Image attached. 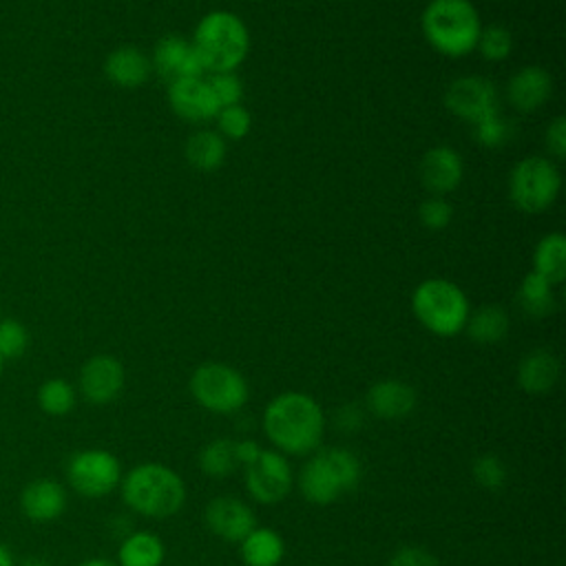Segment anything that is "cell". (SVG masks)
Wrapping results in <instances>:
<instances>
[{
    "label": "cell",
    "instance_id": "6da1fadb",
    "mask_svg": "<svg viewBox=\"0 0 566 566\" xmlns=\"http://www.w3.org/2000/svg\"><path fill=\"white\" fill-rule=\"evenodd\" d=\"M325 418L318 402L305 394L287 391L276 396L263 416V431L285 453H310L318 447Z\"/></svg>",
    "mask_w": 566,
    "mask_h": 566
},
{
    "label": "cell",
    "instance_id": "7a4b0ae2",
    "mask_svg": "<svg viewBox=\"0 0 566 566\" xmlns=\"http://www.w3.org/2000/svg\"><path fill=\"white\" fill-rule=\"evenodd\" d=\"M190 44L206 73L234 71L248 55L250 33L239 15L217 9L199 20Z\"/></svg>",
    "mask_w": 566,
    "mask_h": 566
},
{
    "label": "cell",
    "instance_id": "3957f363",
    "mask_svg": "<svg viewBox=\"0 0 566 566\" xmlns=\"http://www.w3.org/2000/svg\"><path fill=\"white\" fill-rule=\"evenodd\" d=\"M427 42L447 57H462L475 49L482 22L471 0H431L420 18Z\"/></svg>",
    "mask_w": 566,
    "mask_h": 566
},
{
    "label": "cell",
    "instance_id": "277c9868",
    "mask_svg": "<svg viewBox=\"0 0 566 566\" xmlns=\"http://www.w3.org/2000/svg\"><path fill=\"white\" fill-rule=\"evenodd\" d=\"M124 502L146 517H170L186 500L181 478L161 464H139L122 482Z\"/></svg>",
    "mask_w": 566,
    "mask_h": 566
},
{
    "label": "cell",
    "instance_id": "5b68a950",
    "mask_svg": "<svg viewBox=\"0 0 566 566\" xmlns=\"http://www.w3.org/2000/svg\"><path fill=\"white\" fill-rule=\"evenodd\" d=\"M411 310L431 334L455 336L469 318V298L453 281L427 279L413 290Z\"/></svg>",
    "mask_w": 566,
    "mask_h": 566
},
{
    "label": "cell",
    "instance_id": "8992f818",
    "mask_svg": "<svg viewBox=\"0 0 566 566\" xmlns=\"http://www.w3.org/2000/svg\"><path fill=\"white\" fill-rule=\"evenodd\" d=\"M562 175L557 166L542 155L520 159L509 175V199L522 212H542L559 195Z\"/></svg>",
    "mask_w": 566,
    "mask_h": 566
},
{
    "label": "cell",
    "instance_id": "52a82bcc",
    "mask_svg": "<svg viewBox=\"0 0 566 566\" xmlns=\"http://www.w3.org/2000/svg\"><path fill=\"white\" fill-rule=\"evenodd\" d=\"M190 394L195 400L214 413H232L248 400L245 378L230 365L206 363L190 376Z\"/></svg>",
    "mask_w": 566,
    "mask_h": 566
},
{
    "label": "cell",
    "instance_id": "ba28073f",
    "mask_svg": "<svg viewBox=\"0 0 566 566\" xmlns=\"http://www.w3.org/2000/svg\"><path fill=\"white\" fill-rule=\"evenodd\" d=\"M66 478L75 493L84 497H102L119 482V462L104 449H84L69 458Z\"/></svg>",
    "mask_w": 566,
    "mask_h": 566
},
{
    "label": "cell",
    "instance_id": "9c48e42d",
    "mask_svg": "<svg viewBox=\"0 0 566 566\" xmlns=\"http://www.w3.org/2000/svg\"><path fill=\"white\" fill-rule=\"evenodd\" d=\"M442 102L449 113L469 122L471 126L480 119L497 113V91L489 77L482 75H462L455 77L444 95Z\"/></svg>",
    "mask_w": 566,
    "mask_h": 566
},
{
    "label": "cell",
    "instance_id": "30bf717a",
    "mask_svg": "<svg viewBox=\"0 0 566 566\" xmlns=\"http://www.w3.org/2000/svg\"><path fill=\"white\" fill-rule=\"evenodd\" d=\"M245 486L250 495L263 504L281 502L292 489V471L285 458L276 451H261L245 467Z\"/></svg>",
    "mask_w": 566,
    "mask_h": 566
},
{
    "label": "cell",
    "instance_id": "8fae6325",
    "mask_svg": "<svg viewBox=\"0 0 566 566\" xmlns=\"http://www.w3.org/2000/svg\"><path fill=\"white\" fill-rule=\"evenodd\" d=\"M150 66L168 84L186 77H203L206 73L192 44L181 35L159 38L155 42Z\"/></svg>",
    "mask_w": 566,
    "mask_h": 566
},
{
    "label": "cell",
    "instance_id": "7c38bea8",
    "mask_svg": "<svg viewBox=\"0 0 566 566\" xmlns=\"http://www.w3.org/2000/svg\"><path fill=\"white\" fill-rule=\"evenodd\" d=\"M124 387V367L115 356H91L80 369V391L93 405H106L119 396Z\"/></svg>",
    "mask_w": 566,
    "mask_h": 566
},
{
    "label": "cell",
    "instance_id": "4fadbf2b",
    "mask_svg": "<svg viewBox=\"0 0 566 566\" xmlns=\"http://www.w3.org/2000/svg\"><path fill=\"white\" fill-rule=\"evenodd\" d=\"M168 104L186 122L214 119L219 104L203 77H186L168 84Z\"/></svg>",
    "mask_w": 566,
    "mask_h": 566
},
{
    "label": "cell",
    "instance_id": "5bb4252c",
    "mask_svg": "<svg viewBox=\"0 0 566 566\" xmlns=\"http://www.w3.org/2000/svg\"><path fill=\"white\" fill-rule=\"evenodd\" d=\"M208 528L228 542H241L252 528H256L254 513L237 497L221 495L206 506Z\"/></svg>",
    "mask_w": 566,
    "mask_h": 566
},
{
    "label": "cell",
    "instance_id": "9a60e30c",
    "mask_svg": "<svg viewBox=\"0 0 566 566\" xmlns=\"http://www.w3.org/2000/svg\"><path fill=\"white\" fill-rule=\"evenodd\" d=\"M464 164L455 148L433 146L420 159V181L433 195H447L462 181Z\"/></svg>",
    "mask_w": 566,
    "mask_h": 566
},
{
    "label": "cell",
    "instance_id": "2e32d148",
    "mask_svg": "<svg viewBox=\"0 0 566 566\" xmlns=\"http://www.w3.org/2000/svg\"><path fill=\"white\" fill-rule=\"evenodd\" d=\"M20 509L31 522H53L66 509V491L49 478L31 480L20 493Z\"/></svg>",
    "mask_w": 566,
    "mask_h": 566
},
{
    "label": "cell",
    "instance_id": "e0dca14e",
    "mask_svg": "<svg viewBox=\"0 0 566 566\" xmlns=\"http://www.w3.org/2000/svg\"><path fill=\"white\" fill-rule=\"evenodd\" d=\"M553 93V77L542 66H522L511 75L506 86V97L520 113H531L539 108Z\"/></svg>",
    "mask_w": 566,
    "mask_h": 566
},
{
    "label": "cell",
    "instance_id": "ac0fdd59",
    "mask_svg": "<svg viewBox=\"0 0 566 566\" xmlns=\"http://www.w3.org/2000/svg\"><path fill=\"white\" fill-rule=\"evenodd\" d=\"M150 57L139 51L137 46L124 44L111 51L104 60V73L106 77L122 88H135L142 86L150 75Z\"/></svg>",
    "mask_w": 566,
    "mask_h": 566
},
{
    "label": "cell",
    "instance_id": "d6986e66",
    "mask_svg": "<svg viewBox=\"0 0 566 566\" xmlns=\"http://www.w3.org/2000/svg\"><path fill=\"white\" fill-rule=\"evenodd\" d=\"M367 407L380 418H402L416 407V391L400 380H380L369 387Z\"/></svg>",
    "mask_w": 566,
    "mask_h": 566
},
{
    "label": "cell",
    "instance_id": "ffe728a7",
    "mask_svg": "<svg viewBox=\"0 0 566 566\" xmlns=\"http://www.w3.org/2000/svg\"><path fill=\"white\" fill-rule=\"evenodd\" d=\"M557 378H559V360L548 349L528 352L517 367V380L522 389L528 394L551 391Z\"/></svg>",
    "mask_w": 566,
    "mask_h": 566
},
{
    "label": "cell",
    "instance_id": "44dd1931",
    "mask_svg": "<svg viewBox=\"0 0 566 566\" xmlns=\"http://www.w3.org/2000/svg\"><path fill=\"white\" fill-rule=\"evenodd\" d=\"M533 272L557 285L566 276V237L562 232L544 234L533 252Z\"/></svg>",
    "mask_w": 566,
    "mask_h": 566
},
{
    "label": "cell",
    "instance_id": "7402d4cb",
    "mask_svg": "<svg viewBox=\"0 0 566 566\" xmlns=\"http://www.w3.org/2000/svg\"><path fill=\"white\" fill-rule=\"evenodd\" d=\"M186 161L201 172L217 170L226 159V139L217 130H197L186 142Z\"/></svg>",
    "mask_w": 566,
    "mask_h": 566
},
{
    "label": "cell",
    "instance_id": "603a6c76",
    "mask_svg": "<svg viewBox=\"0 0 566 566\" xmlns=\"http://www.w3.org/2000/svg\"><path fill=\"white\" fill-rule=\"evenodd\" d=\"M301 493L305 495V500H310L314 504H329L336 497H340V493H345V491L340 489L334 473L327 469V464L316 453L301 471Z\"/></svg>",
    "mask_w": 566,
    "mask_h": 566
},
{
    "label": "cell",
    "instance_id": "cb8c5ba5",
    "mask_svg": "<svg viewBox=\"0 0 566 566\" xmlns=\"http://www.w3.org/2000/svg\"><path fill=\"white\" fill-rule=\"evenodd\" d=\"M283 553V539L272 528H252L241 539V559L245 566H276Z\"/></svg>",
    "mask_w": 566,
    "mask_h": 566
},
{
    "label": "cell",
    "instance_id": "d4e9b609",
    "mask_svg": "<svg viewBox=\"0 0 566 566\" xmlns=\"http://www.w3.org/2000/svg\"><path fill=\"white\" fill-rule=\"evenodd\" d=\"M464 327L471 340L480 345H491L506 336L509 316L500 305H482L475 314H469Z\"/></svg>",
    "mask_w": 566,
    "mask_h": 566
},
{
    "label": "cell",
    "instance_id": "484cf974",
    "mask_svg": "<svg viewBox=\"0 0 566 566\" xmlns=\"http://www.w3.org/2000/svg\"><path fill=\"white\" fill-rule=\"evenodd\" d=\"M517 303L524 310V314L533 318L548 316L555 312V294H553V283H548L544 276L537 272H528L517 290Z\"/></svg>",
    "mask_w": 566,
    "mask_h": 566
},
{
    "label": "cell",
    "instance_id": "4316f807",
    "mask_svg": "<svg viewBox=\"0 0 566 566\" xmlns=\"http://www.w3.org/2000/svg\"><path fill=\"white\" fill-rule=\"evenodd\" d=\"M164 544L150 533H133L119 546V566H161Z\"/></svg>",
    "mask_w": 566,
    "mask_h": 566
},
{
    "label": "cell",
    "instance_id": "83f0119b",
    "mask_svg": "<svg viewBox=\"0 0 566 566\" xmlns=\"http://www.w3.org/2000/svg\"><path fill=\"white\" fill-rule=\"evenodd\" d=\"M38 407L49 416H66L75 407V389L64 378H49L38 389Z\"/></svg>",
    "mask_w": 566,
    "mask_h": 566
},
{
    "label": "cell",
    "instance_id": "f1b7e54d",
    "mask_svg": "<svg viewBox=\"0 0 566 566\" xmlns=\"http://www.w3.org/2000/svg\"><path fill=\"white\" fill-rule=\"evenodd\" d=\"M234 442L232 440H214L203 447L199 455V467L210 478H223L237 469Z\"/></svg>",
    "mask_w": 566,
    "mask_h": 566
},
{
    "label": "cell",
    "instance_id": "f546056e",
    "mask_svg": "<svg viewBox=\"0 0 566 566\" xmlns=\"http://www.w3.org/2000/svg\"><path fill=\"white\" fill-rule=\"evenodd\" d=\"M321 460L327 464V469L334 473L343 491H349L360 480V462L358 458L347 449H323L318 451Z\"/></svg>",
    "mask_w": 566,
    "mask_h": 566
},
{
    "label": "cell",
    "instance_id": "4dcf8cb0",
    "mask_svg": "<svg viewBox=\"0 0 566 566\" xmlns=\"http://www.w3.org/2000/svg\"><path fill=\"white\" fill-rule=\"evenodd\" d=\"M475 49L480 51V55L489 62H502L511 55L513 51V35L506 27L502 24H489L480 29Z\"/></svg>",
    "mask_w": 566,
    "mask_h": 566
},
{
    "label": "cell",
    "instance_id": "1f68e13d",
    "mask_svg": "<svg viewBox=\"0 0 566 566\" xmlns=\"http://www.w3.org/2000/svg\"><path fill=\"white\" fill-rule=\"evenodd\" d=\"M29 347V332L15 318H0V358H20Z\"/></svg>",
    "mask_w": 566,
    "mask_h": 566
},
{
    "label": "cell",
    "instance_id": "d6a6232c",
    "mask_svg": "<svg viewBox=\"0 0 566 566\" xmlns=\"http://www.w3.org/2000/svg\"><path fill=\"white\" fill-rule=\"evenodd\" d=\"M214 119H217V133L226 139H241V137H245L248 135V130H250V124H252V119H250V113H248V108H243L241 104H232V106H221L219 111H217V115H214Z\"/></svg>",
    "mask_w": 566,
    "mask_h": 566
},
{
    "label": "cell",
    "instance_id": "836d02e7",
    "mask_svg": "<svg viewBox=\"0 0 566 566\" xmlns=\"http://www.w3.org/2000/svg\"><path fill=\"white\" fill-rule=\"evenodd\" d=\"M473 137L486 148H500L511 139V124L497 111L473 124Z\"/></svg>",
    "mask_w": 566,
    "mask_h": 566
},
{
    "label": "cell",
    "instance_id": "e575fe53",
    "mask_svg": "<svg viewBox=\"0 0 566 566\" xmlns=\"http://www.w3.org/2000/svg\"><path fill=\"white\" fill-rule=\"evenodd\" d=\"M219 108L221 106H232V104H241L243 97V84L239 80V75L234 71H221V73H210V77L206 80Z\"/></svg>",
    "mask_w": 566,
    "mask_h": 566
},
{
    "label": "cell",
    "instance_id": "d590c367",
    "mask_svg": "<svg viewBox=\"0 0 566 566\" xmlns=\"http://www.w3.org/2000/svg\"><path fill=\"white\" fill-rule=\"evenodd\" d=\"M451 217H453L451 203H449L444 197H440V195H433V197L424 199V201L420 203V208H418V219H420V223H422L424 228H429V230H442V228H447L449 221H451Z\"/></svg>",
    "mask_w": 566,
    "mask_h": 566
},
{
    "label": "cell",
    "instance_id": "8d00e7d4",
    "mask_svg": "<svg viewBox=\"0 0 566 566\" xmlns=\"http://www.w3.org/2000/svg\"><path fill=\"white\" fill-rule=\"evenodd\" d=\"M473 478L478 484H482L484 489L497 491L502 489V484L506 482V469L500 462V458L495 455H482L473 462Z\"/></svg>",
    "mask_w": 566,
    "mask_h": 566
},
{
    "label": "cell",
    "instance_id": "74e56055",
    "mask_svg": "<svg viewBox=\"0 0 566 566\" xmlns=\"http://www.w3.org/2000/svg\"><path fill=\"white\" fill-rule=\"evenodd\" d=\"M389 566H440V564H438V559L431 553H427L422 548L409 546V548H400L391 557Z\"/></svg>",
    "mask_w": 566,
    "mask_h": 566
},
{
    "label": "cell",
    "instance_id": "f35d334b",
    "mask_svg": "<svg viewBox=\"0 0 566 566\" xmlns=\"http://www.w3.org/2000/svg\"><path fill=\"white\" fill-rule=\"evenodd\" d=\"M546 146L551 155L564 157L566 155V119L564 115H557L548 128H546Z\"/></svg>",
    "mask_w": 566,
    "mask_h": 566
},
{
    "label": "cell",
    "instance_id": "ab89813d",
    "mask_svg": "<svg viewBox=\"0 0 566 566\" xmlns=\"http://www.w3.org/2000/svg\"><path fill=\"white\" fill-rule=\"evenodd\" d=\"M261 453L259 444L252 442V440H241V442H234V455H237V462L239 464H250L256 460V455Z\"/></svg>",
    "mask_w": 566,
    "mask_h": 566
},
{
    "label": "cell",
    "instance_id": "60d3db41",
    "mask_svg": "<svg viewBox=\"0 0 566 566\" xmlns=\"http://www.w3.org/2000/svg\"><path fill=\"white\" fill-rule=\"evenodd\" d=\"M363 422V413L356 405H345L340 411H338V424L347 431L352 429H358V424Z\"/></svg>",
    "mask_w": 566,
    "mask_h": 566
},
{
    "label": "cell",
    "instance_id": "b9f144b4",
    "mask_svg": "<svg viewBox=\"0 0 566 566\" xmlns=\"http://www.w3.org/2000/svg\"><path fill=\"white\" fill-rule=\"evenodd\" d=\"M0 566H15V559H13V553L9 551L7 544L0 542Z\"/></svg>",
    "mask_w": 566,
    "mask_h": 566
},
{
    "label": "cell",
    "instance_id": "7bdbcfd3",
    "mask_svg": "<svg viewBox=\"0 0 566 566\" xmlns=\"http://www.w3.org/2000/svg\"><path fill=\"white\" fill-rule=\"evenodd\" d=\"M20 566H51V564L44 562V559H40V557H29V559H24Z\"/></svg>",
    "mask_w": 566,
    "mask_h": 566
},
{
    "label": "cell",
    "instance_id": "ee69618b",
    "mask_svg": "<svg viewBox=\"0 0 566 566\" xmlns=\"http://www.w3.org/2000/svg\"><path fill=\"white\" fill-rule=\"evenodd\" d=\"M80 566H115V564L108 562V559H86Z\"/></svg>",
    "mask_w": 566,
    "mask_h": 566
},
{
    "label": "cell",
    "instance_id": "f6af8a7d",
    "mask_svg": "<svg viewBox=\"0 0 566 566\" xmlns=\"http://www.w3.org/2000/svg\"><path fill=\"white\" fill-rule=\"evenodd\" d=\"M2 365H4V360L0 358V376H2Z\"/></svg>",
    "mask_w": 566,
    "mask_h": 566
},
{
    "label": "cell",
    "instance_id": "bcb514c9",
    "mask_svg": "<svg viewBox=\"0 0 566 566\" xmlns=\"http://www.w3.org/2000/svg\"><path fill=\"white\" fill-rule=\"evenodd\" d=\"M0 318H2V310H0Z\"/></svg>",
    "mask_w": 566,
    "mask_h": 566
}]
</instances>
